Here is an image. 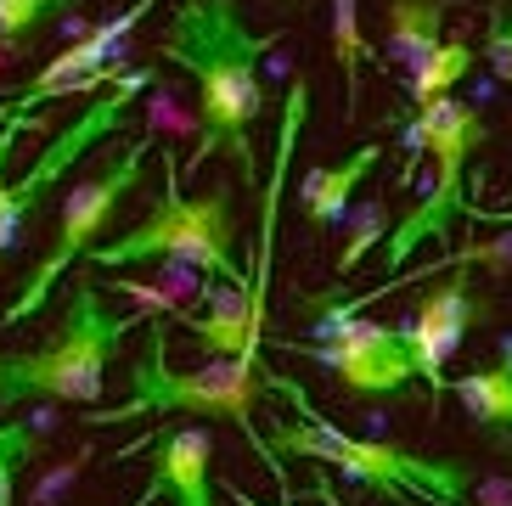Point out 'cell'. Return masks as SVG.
<instances>
[{"mask_svg": "<svg viewBox=\"0 0 512 506\" xmlns=\"http://www.w3.org/2000/svg\"><path fill=\"white\" fill-rule=\"evenodd\" d=\"M484 321V304L473 293V276L456 270V282L434 287V293L417 298V310L406 315V338H411V355H417V377L428 383V394H445L451 377H445V360L467 343V332Z\"/></svg>", "mask_w": 512, "mask_h": 506, "instance_id": "10", "label": "cell"}, {"mask_svg": "<svg viewBox=\"0 0 512 506\" xmlns=\"http://www.w3.org/2000/svg\"><path fill=\"white\" fill-rule=\"evenodd\" d=\"M147 152H152V141L141 135V141H130V147H124L119 158H113V164L102 169V175L79 180V186H68V192H62L57 242H51V253L29 270V276H23V293H17L12 304H6L0 327H23V321H29L34 310H46L62 276H68V270H74L79 259H91L96 237H107V231H113V214H119V203L141 186Z\"/></svg>", "mask_w": 512, "mask_h": 506, "instance_id": "7", "label": "cell"}, {"mask_svg": "<svg viewBox=\"0 0 512 506\" xmlns=\"http://www.w3.org/2000/svg\"><path fill=\"white\" fill-rule=\"evenodd\" d=\"M147 85H152V68H124L113 85L96 90V102L85 107L68 130H57V141L34 158L29 175L17 180V186H0V248H12L17 231H23V220L46 203V192L79 164V158H85V152L102 147L107 135H119L124 124H130V113H136V102H141V90Z\"/></svg>", "mask_w": 512, "mask_h": 506, "instance_id": "9", "label": "cell"}, {"mask_svg": "<svg viewBox=\"0 0 512 506\" xmlns=\"http://www.w3.org/2000/svg\"><path fill=\"white\" fill-rule=\"evenodd\" d=\"M484 57L501 85H512V0L490 6V34H484Z\"/></svg>", "mask_w": 512, "mask_h": 506, "instance_id": "19", "label": "cell"}, {"mask_svg": "<svg viewBox=\"0 0 512 506\" xmlns=\"http://www.w3.org/2000/svg\"><path fill=\"white\" fill-rule=\"evenodd\" d=\"M473 74V45L467 40H445L434 51V57L422 62V68H411L406 74V90H411V113L428 102H439V96H456V79Z\"/></svg>", "mask_w": 512, "mask_h": 506, "instance_id": "17", "label": "cell"}, {"mask_svg": "<svg viewBox=\"0 0 512 506\" xmlns=\"http://www.w3.org/2000/svg\"><path fill=\"white\" fill-rule=\"evenodd\" d=\"M383 237H389V231H383V214L366 209L361 220H355V237L344 242V253H338V276H349V270L361 265V259H366L372 248H383Z\"/></svg>", "mask_w": 512, "mask_h": 506, "instance_id": "20", "label": "cell"}, {"mask_svg": "<svg viewBox=\"0 0 512 506\" xmlns=\"http://www.w3.org/2000/svg\"><path fill=\"white\" fill-rule=\"evenodd\" d=\"M276 51V34H254L242 17V0H181L158 34V57L181 68L197 85V147L186 175L226 158L237 164V186H259L254 119L265 113L259 62Z\"/></svg>", "mask_w": 512, "mask_h": 506, "instance_id": "1", "label": "cell"}, {"mask_svg": "<svg viewBox=\"0 0 512 506\" xmlns=\"http://www.w3.org/2000/svg\"><path fill=\"white\" fill-rule=\"evenodd\" d=\"M79 0H0V40H23L40 23H57L62 12H74Z\"/></svg>", "mask_w": 512, "mask_h": 506, "instance_id": "18", "label": "cell"}, {"mask_svg": "<svg viewBox=\"0 0 512 506\" xmlns=\"http://www.w3.org/2000/svg\"><path fill=\"white\" fill-rule=\"evenodd\" d=\"M265 388L282 394V400H293V417H282L276 433H271L276 462H282V456L316 462V473H338V478H349V484H361V490L383 495V501H394V506H406V501H417V506H467V495H473V484H479L473 462L422 456V450L394 445V439H355V433L332 428L316 405H310V394L282 372L265 377Z\"/></svg>", "mask_w": 512, "mask_h": 506, "instance_id": "2", "label": "cell"}, {"mask_svg": "<svg viewBox=\"0 0 512 506\" xmlns=\"http://www.w3.org/2000/svg\"><path fill=\"white\" fill-rule=\"evenodd\" d=\"M310 360L327 366L355 400H389L400 388L422 383L406 321H366L355 304H321L310 327Z\"/></svg>", "mask_w": 512, "mask_h": 506, "instance_id": "8", "label": "cell"}, {"mask_svg": "<svg viewBox=\"0 0 512 506\" xmlns=\"http://www.w3.org/2000/svg\"><path fill=\"white\" fill-rule=\"evenodd\" d=\"M152 478L130 506H214V439L209 428H169L152 439Z\"/></svg>", "mask_w": 512, "mask_h": 506, "instance_id": "11", "label": "cell"}, {"mask_svg": "<svg viewBox=\"0 0 512 506\" xmlns=\"http://www.w3.org/2000/svg\"><path fill=\"white\" fill-rule=\"evenodd\" d=\"M237 501H242V506H259V501H248V495H237Z\"/></svg>", "mask_w": 512, "mask_h": 506, "instance_id": "21", "label": "cell"}, {"mask_svg": "<svg viewBox=\"0 0 512 506\" xmlns=\"http://www.w3.org/2000/svg\"><path fill=\"white\" fill-rule=\"evenodd\" d=\"M383 152L377 141H366V147H355L344 158V164H316L310 175L299 180V209H304V225L310 231H332V225L344 220L349 209H355V192H361L366 180H372V169L383 164Z\"/></svg>", "mask_w": 512, "mask_h": 506, "instance_id": "13", "label": "cell"}, {"mask_svg": "<svg viewBox=\"0 0 512 506\" xmlns=\"http://www.w3.org/2000/svg\"><path fill=\"white\" fill-rule=\"evenodd\" d=\"M332 57L344 68V113L355 119V107H361V68L372 57V45L361 34V0H332Z\"/></svg>", "mask_w": 512, "mask_h": 506, "instance_id": "16", "label": "cell"}, {"mask_svg": "<svg viewBox=\"0 0 512 506\" xmlns=\"http://www.w3.org/2000/svg\"><path fill=\"white\" fill-rule=\"evenodd\" d=\"M456 400L490 445L512 450V343L501 349V360H484L456 377Z\"/></svg>", "mask_w": 512, "mask_h": 506, "instance_id": "14", "label": "cell"}, {"mask_svg": "<svg viewBox=\"0 0 512 506\" xmlns=\"http://www.w3.org/2000/svg\"><path fill=\"white\" fill-rule=\"evenodd\" d=\"M265 377L254 372V360H209L197 372H175L169 366V321L152 315L147 321V349L130 366V400L124 405H91V428H119V422H141V417H226L248 433V445L265 456V467L276 473V484H287V467L276 462L271 439L254 428V394Z\"/></svg>", "mask_w": 512, "mask_h": 506, "instance_id": "5", "label": "cell"}, {"mask_svg": "<svg viewBox=\"0 0 512 506\" xmlns=\"http://www.w3.org/2000/svg\"><path fill=\"white\" fill-rule=\"evenodd\" d=\"M445 45V0H389V29H383V51L400 68H422Z\"/></svg>", "mask_w": 512, "mask_h": 506, "instance_id": "15", "label": "cell"}, {"mask_svg": "<svg viewBox=\"0 0 512 506\" xmlns=\"http://www.w3.org/2000/svg\"><path fill=\"white\" fill-rule=\"evenodd\" d=\"M484 135H490L484 130V113L473 102H456V96H439V102L417 107L411 124L400 130V147H406V175H400V186H411V169H417L422 158H434V180H428V192L389 225V237H383L389 282H400V265H406L422 242L456 237V220H479L484 214V209L467 203V164H473V152L484 147Z\"/></svg>", "mask_w": 512, "mask_h": 506, "instance_id": "4", "label": "cell"}, {"mask_svg": "<svg viewBox=\"0 0 512 506\" xmlns=\"http://www.w3.org/2000/svg\"><path fill=\"white\" fill-rule=\"evenodd\" d=\"M304 113H310V79H293L282 102V124H276V169L265 180V209H259V259H254V293H248V310H254V327L265 332V293H271V259H276V214H282V180L293 164V147H299Z\"/></svg>", "mask_w": 512, "mask_h": 506, "instance_id": "12", "label": "cell"}, {"mask_svg": "<svg viewBox=\"0 0 512 506\" xmlns=\"http://www.w3.org/2000/svg\"><path fill=\"white\" fill-rule=\"evenodd\" d=\"M158 164H164V186L152 192V214L141 225H130L124 237L96 242L91 270L186 265L237 287V293H254V270H242L237 259V192H231V180L209 186L203 197H186L175 152H158Z\"/></svg>", "mask_w": 512, "mask_h": 506, "instance_id": "3", "label": "cell"}, {"mask_svg": "<svg viewBox=\"0 0 512 506\" xmlns=\"http://www.w3.org/2000/svg\"><path fill=\"white\" fill-rule=\"evenodd\" d=\"M130 327H147L136 315H107L102 287L79 282L68 293L57 332L29 355H0V411H17L29 400H62V405H85L91 411L102 400L107 366L119 355V343Z\"/></svg>", "mask_w": 512, "mask_h": 506, "instance_id": "6", "label": "cell"}]
</instances>
